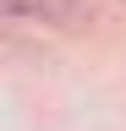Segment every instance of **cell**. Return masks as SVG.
I'll return each instance as SVG.
<instances>
[{
    "instance_id": "1",
    "label": "cell",
    "mask_w": 126,
    "mask_h": 131,
    "mask_svg": "<svg viewBox=\"0 0 126 131\" xmlns=\"http://www.w3.org/2000/svg\"><path fill=\"white\" fill-rule=\"evenodd\" d=\"M6 22H27V27H60V33H82L99 22L93 0H0Z\"/></svg>"
}]
</instances>
